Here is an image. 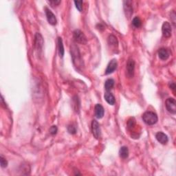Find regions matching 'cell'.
<instances>
[{
  "mask_svg": "<svg viewBox=\"0 0 176 176\" xmlns=\"http://www.w3.org/2000/svg\"><path fill=\"white\" fill-rule=\"evenodd\" d=\"M70 52L72 58V62L74 63V66L76 68H78L79 70L83 68V66H84L83 61L82 59V57H81L80 52H79V48L77 47L76 45H75L74 43L71 45Z\"/></svg>",
  "mask_w": 176,
  "mask_h": 176,
  "instance_id": "6da1fadb",
  "label": "cell"
},
{
  "mask_svg": "<svg viewBox=\"0 0 176 176\" xmlns=\"http://www.w3.org/2000/svg\"><path fill=\"white\" fill-rule=\"evenodd\" d=\"M142 120L146 125H153L158 122V116L153 112H146L142 114Z\"/></svg>",
  "mask_w": 176,
  "mask_h": 176,
  "instance_id": "7a4b0ae2",
  "label": "cell"
},
{
  "mask_svg": "<svg viewBox=\"0 0 176 176\" xmlns=\"http://www.w3.org/2000/svg\"><path fill=\"white\" fill-rule=\"evenodd\" d=\"M73 37L76 42L81 44H86L87 42V37H85L82 31L80 30H75L73 32Z\"/></svg>",
  "mask_w": 176,
  "mask_h": 176,
  "instance_id": "3957f363",
  "label": "cell"
},
{
  "mask_svg": "<svg viewBox=\"0 0 176 176\" xmlns=\"http://www.w3.org/2000/svg\"><path fill=\"white\" fill-rule=\"evenodd\" d=\"M134 68H135V61L132 58H129L127 61L126 67V76L129 79L133 77Z\"/></svg>",
  "mask_w": 176,
  "mask_h": 176,
  "instance_id": "277c9868",
  "label": "cell"
},
{
  "mask_svg": "<svg viewBox=\"0 0 176 176\" xmlns=\"http://www.w3.org/2000/svg\"><path fill=\"white\" fill-rule=\"evenodd\" d=\"M167 110L171 114H175L176 113V102L173 98H169L165 102Z\"/></svg>",
  "mask_w": 176,
  "mask_h": 176,
  "instance_id": "5b68a950",
  "label": "cell"
},
{
  "mask_svg": "<svg viewBox=\"0 0 176 176\" xmlns=\"http://www.w3.org/2000/svg\"><path fill=\"white\" fill-rule=\"evenodd\" d=\"M92 134L96 139H99L101 137V131H100V125L97 121L94 120L92 123Z\"/></svg>",
  "mask_w": 176,
  "mask_h": 176,
  "instance_id": "8992f818",
  "label": "cell"
},
{
  "mask_svg": "<svg viewBox=\"0 0 176 176\" xmlns=\"http://www.w3.org/2000/svg\"><path fill=\"white\" fill-rule=\"evenodd\" d=\"M123 8H124L125 13L127 18H130L133 14V6H132L131 1H123Z\"/></svg>",
  "mask_w": 176,
  "mask_h": 176,
  "instance_id": "52a82bcc",
  "label": "cell"
},
{
  "mask_svg": "<svg viewBox=\"0 0 176 176\" xmlns=\"http://www.w3.org/2000/svg\"><path fill=\"white\" fill-rule=\"evenodd\" d=\"M45 12L46 17H47L48 22H49V24L52 25V26H55L56 23H57V20H56V17L53 14V12L50 9H48V8H45Z\"/></svg>",
  "mask_w": 176,
  "mask_h": 176,
  "instance_id": "ba28073f",
  "label": "cell"
},
{
  "mask_svg": "<svg viewBox=\"0 0 176 176\" xmlns=\"http://www.w3.org/2000/svg\"><path fill=\"white\" fill-rule=\"evenodd\" d=\"M162 32L163 36L166 38H169L171 36V32H172V29H171V26L169 22H164L162 24Z\"/></svg>",
  "mask_w": 176,
  "mask_h": 176,
  "instance_id": "9c48e42d",
  "label": "cell"
},
{
  "mask_svg": "<svg viewBox=\"0 0 176 176\" xmlns=\"http://www.w3.org/2000/svg\"><path fill=\"white\" fill-rule=\"evenodd\" d=\"M43 45V39L41 34L37 32L35 37V46L36 49L38 50H41Z\"/></svg>",
  "mask_w": 176,
  "mask_h": 176,
  "instance_id": "30bf717a",
  "label": "cell"
},
{
  "mask_svg": "<svg viewBox=\"0 0 176 176\" xmlns=\"http://www.w3.org/2000/svg\"><path fill=\"white\" fill-rule=\"evenodd\" d=\"M117 65H118L117 64V61L116 59H112L110 63H109L108 66L107 67V69L105 70V74H110L114 72V71L116 70Z\"/></svg>",
  "mask_w": 176,
  "mask_h": 176,
  "instance_id": "8fae6325",
  "label": "cell"
},
{
  "mask_svg": "<svg viewBox=\"0 0 176 176\" xmlns=\"http://www.w3.org/2000/svg\"><path fill=\"white\" fill-rule=\"evenodd\" d=\"M156 138L158 141L160 142V143L162 144H166L169 141L168 136H167L166 134L163 133V132H158L156 135Z\"/></svg>",
  "mask_w": 176,
  "mask_h": 176,
  "instance_id": "7c38bea8",
  "label": "cell"
},
{
  "mask_svg": "<svg viewBox=\"0 0 176 176\" xmlns=\"http://www.w3.org/2000/svg\"><path fill=\"white\" fill-rule=\"evenodd\" d=\"M95 116L97 118H102L104 116V108L100 104H96L94 107Z\"/></svg>",
  "mask_w": 176,
  "mask_h": 176,
  "instance_id": "4fadbf2b",
  "label": "cell"
},
{
  "mask_svg": "<svg viewBox=\"0 0 176 176\" xmlns=\"http://www.w3.org/2000/svg\"><path fill=\"white\" fill-rule=\"evenodd\" d=\"M169 56H170V53L166 48H160L158 50V56L161 60H167L169 57Z\"/></svg>",
  "mask_w": 176,
  "mask_h": 176,
  "instance_id": "5bb4252c",
  "label": "cell"
},
{
  "mask_svg": "<svg viewBox=\"0 0 176 176\" xmlns=\"http://www.w3.org/2000/svg\"><path fill=\"white\" fill-rule=\"evenodd\" d=\"M104 98H105V100L108 104L111 105H114L115 104L116 100H115L114 96L113 95L112 93H110V92H107V93L105 94Z\"/></svg>",
  "mask_w": 176,
  "mask_h": 176,
  "instance_id": "9a60e30c",
  "label": "cell"
},
{
  "mask_svg": "<svg viewBox=\"0 0 176 176\" xmlns=\"http://www.w3.org/2000/svg\"><path fill=\"white\" fill-rule=\"evenodd\" d=\"M108 43L109 45L110 46H112V47H114V48H117L118 47V40H117L116 37L114 36V35H110V37H108Z\"/></svg>",
  "mask_w": 176,
  "mask_h": 176,
  "instance_id": "2e32d148",
  "label": "cell"
},
{
  "mask_svg": "<svg viewBox=\"0 0 176 176\" xmlns=\"http://www.w3.org/2000/svg\"><path fill=\"white\" fill-rule=\"evenodd\" d=\"M119 154H120V158L123 159H126L129 156V150L127 146H122L119 151Z\"/></svg>",
  "mask_w": 176,
  "mask_h": 176,
  "instance_id": "e0dca14e",
  "label": "cell"
},
{
  "mask_svg": "<svg viewBox=\"0 0 176 176\" xmlns=\"http://www.w3.org/2000/svg\"><path fill=\"white\" fill-rule=\"evenodd\" d=\"M58 53L61 57H63L64 55V47L63 44V40L61 37L58 38Z\"/></svg>",
  "mask_w": 176,
  "mask_h": 176,
  "instance_id": "ac0fdd59",
  "label": "cell"
},
{
  "mask_svg": "<svg viewBox=\"0 0 176 176\" xmlns=\"http://www.w3.org/2000/svg\"><path fill=\"white\" fill-rule=\"evenodd\" d=\"M114 81L112 79H109L105 81V88L106 91H110V90L114 87Z\"/></svg>",
  "mask_w": 176,
  "mask_h": 176,
  "instance_id": "d6986e66",
  "label": "cell"
},
{
  "mask_svg": "<svg viewBox=\"0 0 176 176\" xmlns=\"http://www.w3.org/2000/svg\"><path fill=\"white\" fill-rule=\"evenodd\" d=\"M136 126V120L134 119V118H131L127 122V128L129 131H131L132 129H135V127Z\"/></svg>",
  "mask_w": 176,
  "mask_h": 176,
  "instance_id": "ffe728a7",
  "label": "cell"
},
{
  "mask_svg": "<svg viewBox=\"0 0 176 176\" xmlns=\"http://www.w3.org/2000/svg\"><path fill=\"white\" fill-rule=\"evenodd\" d=\"M132 24H133V26L136 28H140V27L141 26V20H140L139 17H136L135 18H133V21H132Z\"/></svg>",
  "mask_w": 176,
  "mask_h": 176,
  "instance_id": "44dd1931",
  "label": "cell"
},
{
  "mask_svg": "<svg viewBox=\"0 0 176 176\" xmlns=\"http://www.w3.org/2000/svg\"><path fill=\"white\" fill-rule=\"evenodd\" d=\"M75 6H76V8L78 9L79 11H82L83 8V1H74Z\"/></svg>",
  "mask_w": 176,
  "mask_h": 176,
  "instance_id": "7402d4cb",
  "label": "cell"
},
{
  "mask_svg": "<svg viewBox=\"0 0 176 176\" xmlns=\"http://www.w3.org/2000/svg\"><path fill=\"white\" fill-rule=\"evenodd\" d=\"M0 162H1V166L2 168H5V167H7L8 165L7 160H6L2 156H1V157H0Z\"/></svg>",
  "mask_w": 176,
  "mask_h": 176,
  "instance_id": "603a6c76",
  "label": "cell"
},
{
  "mask_svg": "<svg viewBox=\"0 0 176 176\" xmlns=\"http://www.w3.org/2000/svg\"><path fill=\"white\" fill-rule=\"evenodd\" d=\"M68 131L70 134H75L76 132V127L74 125H69L68 127Z\"/></svg>",
  "mask_w": 176,
  "mask_h": 176,
  "instance_id": "cb8c5ba5",
  "label": "cell"
},
{
  "mask_svg": "<svg viewBox=\"0 0 176 176\" xmlns=\"http://www.w3.org/2000/svg\"><path fill=\"white\" fill-rule=\"evenodd\" d=\"M58 131V129L56 126H52L50 127V133L52 134V135H55L56 133V132Z\"/></svg>",
  "mask_w": 176,
  "mask_h": 176,
  "instance_id": "d4e9b609",
  "label": "cell"
},
{
  "mask_svg": "<svg viewBox=\"0 0 176 176\" xmlns=\"http://www.w3.org/2000/svg\"><path fill=\"white\" fill-rule=\"evenodd\" d=\"M171 20H172L173 26H175V13L174 11H173L171 13Z\"/></svg>",
  "mask_w": 176,
  "mask_h": 176,
  "instance_id": "484cf974",
  "label": "cell"
},
{
  "mask_svg": "<svg viewBox=\"0 0 176 176\" xmlns=\"http://www.w3.org/2000/svg\"><path fill=\"white\" fill-rule=\"evenodd\" d=\"M61 1H50L49 3L51 4L52 6H58V4H61Z\"/></svg>",
  "mask_w": 176,
  "mask_h": 176,
  "instance_id": "4316f807",
  "label": "cell"
},
{
  "mask_svg": "<svg viewBox=\"0 0 176 176\" xmlns=\"http://www.w3.org/2000/svg\"><path fill=\"white\" fill-rule=\"evenodd\" d=\"M169 87H170V88L171 89H173V91H175V84L174 82H170V83H169Z\"/></svg>",
  "mask_w": 176,
  "mask_h": 176,
  "instance_id": "83f0119b",
  "label": "cell"
}]
</instances>
